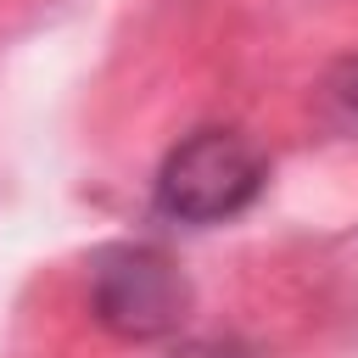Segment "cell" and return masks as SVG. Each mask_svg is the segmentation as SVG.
<instances>
[{
  "label": "cell",
  "mask_w": 358,
  "mask_h": 358,
  "mask_svg": "<svg viewBox=\"0 0 358 358\" xmlns=\"http://www.w3.org/2000/svg\"><path fill=\"white\" fill-rule=\"evenodd\" d=\"M268 157L235 129H196L157 168V213L173 224H224L257 201Z\"/></svg>",
  "instance_id": "obj_1"
},
{
  "label": "cell",
  "mask_w": 358,
  "mask_h": 358,
  "mask_svg": "<svg viewBox=\"0 0 358 358\" xmlns=\"http://www.w3.org/2000/svg\"><path fill=\"white\" fill-rule=\"evenodd\" d=\"M190 285L157 246H112L90 268V313L123 341H157L185 324Z\"/></svg>",
  "instance_id": "obj_2"
},
{
  "label": "cell",
  "mask_w": 358,
  "mask_h": 358,
  "mask_svg": "<svg viewBox=\"0 0 358 358\" xmlns=\"http://www.w3.org/2000/svg\"><path fill=\"white\" fill-rule=\"evenodd\" d=\"M330 95H336V106H341L347 117H358V56H347V62L330 73Z\"/></svg>",
  "instance_id": "obj_3"
},
{
  "label": "cell",
  "mask_w": 358,
  "mask_h": 358,
  "mask_svg": "<svg viewBox=\"0 0 358 358\" xmlns=\"http://www.w3.org/2000/svg\"><path fill=\"white\" fill-rule=\"evenodd\" d=\"M173 358H241L235 347H218V341H201V347H185V352H173Z\"/></svg>",
  "instance_id": "obj_4"
}]
</instances>
